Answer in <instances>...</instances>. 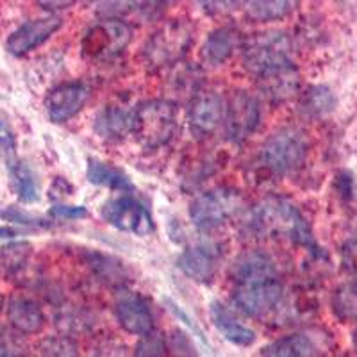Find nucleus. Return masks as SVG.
Returning a JSON list of instances; mask_svg holds the SVG:
<instances>
[{
    "mask_svg": "<svg viewBox=\"0 0 357 357\" xmlns=\"http://www.w3.org/2000/svg\"><path fill=\"white\" fill-rule=\"evenodd\" d=\"M172 345H174V352L177 357H197L195 349H193L191 341L186 337V334L174 333Z\"/></svg>",
    "mask_w": 357,
    "mask_h": 357,
    "instance_id": "nucleus-35",
    "label": "nucleus"
},
{
    "mask_svg": "<svg viewBox=\"0 0 357 357\" xmlns=\"http://www.w3.org/2000/svg\"><path fill=\"white\" fill-rule=\"evenodd\" d=\"M63 25V20L57 15H49V17L34 18L11 33V36L6 41V50L13 56L22 57L25 54L33 52L40 45L49 40L56 31H59Z\"/></svg>",
    "mask_w": 357,
    "mask_h": 357,
    "instance_id": "nucleus-13",
    "label": "nucleus"
},
{
    "mask_svg": "<svg viewBox=\"0 0 357 357\" xmlns=\"http://www.w3.org/2000/svg\"><path fill=\"white\" fill-rule=\"evenodd\" d=\"M309 152V139L296 127H280L268 136L261 146L259 161L270 174L288 175L304 165Z\"/></svg>",
    "mask_w": 357,
    "mask_h": 357,
    "instance_id": "nucleus-4",
    "label": "nucleus"
},
{
    "mask_svg": "<svg viewBox=\"0 0 357 357\" xmlns=\"http://www.w3.org/2000/svg\"><path fill=\"white\" fill-rule=\"evenodd\" d=\"M295 2L288 0H272V2H247L245 11L254 22H275L282 20L293 11Z\"/></svg>",
    "mask_w": 357,
    "mask_h": 357,
    "instance_id": "nucleus-26",
    "label": "nucleus"
},
{
    "mask_svg": "<svg viewBox=\"0 0 357 357\" xmlns=\"http://www.w3.org/2000/svg\"><path fill=\"white\" fill-rule=\"evenodd\" d=\"M231 277L234 279L236 286L256 282V280L279 279L275 261L261 250L243 252L232 264Z\"/></svg>",
    "mask_w": 357,
    "mask_h": 357,
    "instance_id": "nucleus-16",
    "label": "nucleus"
},
{
    "mask_svg": "<svg viewBox=\"0 0 357 357\" xmlns=\"http://www.w3.org/2000/svg\"><path fill=\"white\" fill-rule=\"evenodd\" d=\"M341 264L350 275L357 277V240H349L341 248Z\"/></svg>",
    "mask_w": 357,
    "mask_h": 357,
    "instance_id": "nucleus-33",
    "label": "nucleus"
},
{
    "mask_svg": "<svg viewBox=\"0 0 357 357\" xmlns=\"http://www.w3.org/2000/svg\"><path fill=\"white\" fill-rule=\"evenodd\" d=\"M0 146L8 154L15 152V149H17V136H15V130L11 129V123L8 122L4 114H0Z\"/></svg>",
    "mask_w": 357,
    "mask_h": 357,
    "instance_id": "nucleus-34",
    "label": "nucleus"
},
{
    "mask_svg": "<svg viewBox=\"0 0 357 357\" xmlns=\"http://www.w3.org/2000/svg\"><path fill=\"white\" fill-rule=\"evenodd\" d=\"M261 122L259 102L247 91H236L225 104V134L231 142H245L250 138Z\"/></svg>",
    "mask_w": 357,
    "mask_h": 357,
    "instance_id": "nucleus-9",
    "label": "nucleus"
},
{
    "mask_svg": "<svg viewBox=\"0 0 357 357\" xmlns=\"http://www.w3.org/2000/svg\"><path fill=\"white\" fill-rule=\"evenodd\" d=\"M49 215L56 220H82L89 215L84 206H68V204H56L49 209Z\"/></svg>",
    "mask_w": 357,
    "mask_h": 357,
    "instance_id": "nucleus-30",
    "label": "nucleus"
},
{
    "mask_svg": "<svg viewBox=\"0 0 357 357\" xmlns=\"http://www.w3.org/2000/svg\"><path fill=\"white\" fill-rule=\"evenodd\" d=\"M250 227L261 236L286 238L293 243L314 247L311 229L298 211V207L280 197H270L254 207Z\"/></svg>",
    "mask_w": 357,
    "mask_h": 357,
    "instance_id": "nucleus-1",
    "label": "nucleus"
},
{
    "mask_svg": "<svg viewBox=\"0 0 357 357\" xmlns=\"http://www.w3.org/2000/svg\"><path fill=\"white\" fill-rule=\"evenodd\" d=\"M193 43V31L183 22H168L145 43L143 56L151 66H167L177 63Z\"/></svg>",
    "mask_w": 357,
    "mask_h": 357,
    "instance_id": "nucleus-6",
    "label": "nucleus"
},
{
    "mask_svg": "<svg viewBox=\"0 0 357 357\" xmlns=\"http://www.w3.org/2000/svg\"><path fill=\"white\" fill-rule=\"evenodd\" d=\"M168 345L162 334L151 333L143 336L134 349V357H167Z\"/></svg>",
    "mask_w": 357,
    "mask_h": 357,
    "instance_id": "nucleus-28",
    "label": "nucleus"
},
{
    "mask_svg": "<svg viewBox=\"0 0 357 357\" xmlns=\"http://www.w3.org/2000/svg\"><path fill=\"white\" fill-rule=\"evenodd\" d=\"M243 63L257 79L295 68L291 38L284 31L252 34L243 43Z\"/></svg>",
    "mask_w": 357,
    "mask_h": 357,
    "instance_id": "nucleus-2",
    "label": "nucleus"
},
{
    "mask_svg": "<svg viewBox=\"0 0 357 357\" xmlns=\"http://www.w3.org/2000/svg\"><path fill=\"white\" fill-rule=\"evenodd\" d=\"M95 132L109 142H120L132 134V111H126L118 106L102 109L95 118Z\"/></svg>",
    "mask_w": 357,
    "mask_h": 357,
    "instance_id": "nucleus-20",
    "label": "nucleus"
},
{
    "mask_svg": "<svg viewBox=\"0 0 357 357\" xmlns=\"http://www.w3.org/2000/svg\"><path fill=\"white\" fill-rule=\"evenodd\" d=\"M0 357H20V347L6 333H0Z\"/></svg>",
    "mask_w": 357,
    "mask_h": 357,
    "instance_id": "nucleus-36",
    "label": "nucleus"
},
{
    "mask_svg": "<svg viewBox=\"0 0 357 357\" xmlns=\"http://www.w3.org/2000/svg\"><path fill=\"white\" fill-rule=\"evenodd\" d=\"M134 6L138 4L136 2H104V4H98V13L104 17V20H118V17L132 11Z\"/></svg>",
    "mask_w": 357,
    "mask_h": 357,
    "instance_id": "nucleus-32",
    "label": "nucleus"
},
{
    "mask_svg": "<svg viewBox=\"0 0 357 357\" xmlns=\"http://www.w3.org/2000/svg\"><path fill=\"white\" fill-rule=\"evenodd\" d=\"M43 9H66L73 6V2H40Z\"/></svg>",
    "mask_w": 357,
    "mask_h": 357,
    "instance_id": "nucleus-39",
    "label": "nucleus"
},
{
    "mask_svg": "<svg viewBox=\"0 0 357 357\" xmlns=\"http://www.w3.org/2000/svg\"><path fill=\"white\" fill-rule=\"evenodd\" d=\"M354 347H356V350H357V329L354 331Z\"/></svg>",
    "mask_w": 357,
    "mask_h": 357,
    "instance_id": "nucleus-42",
    "label": "nucleus"
},
{
    "mask_svg": "<svg viewBox=\"0 0 357 357\" xmlns=\"http://www.w3.org/2000/svg\"><path fill=\"white\" fill-rule=\"evenodd\" d=\"M333 311L341 321H357V282L341 284L334 291Z\"/></svg>",
    "mask_w": 357,
    "mask_h": 357,
    "instance_id": "nucleus-27",
    "label": "nucleus"
},
{
    "mask_svg": "<svg viewBox=\"0 0 357 357\" xmlns=\"http://www.w3.org/2000/svg\"><path fill=\"white\" fill-rule=\"evenodd\" d=\"M22 231L17 227H9V225H0V240H9V238H17Z\"/></svg>",
    "mask_w": 357,
    "mask_h": 357,
    "instance_id": "nucleus-38",
    "label": "nucleus"
},
{
    "mask_svg": "<svg viewBox=\"0 0 357 357\" xmlns=\"http://www.w3.org/2000/svg\"><path fill=\"white\" fill-rule=\"evenodd\" d=\"M317 345L307 334H289L264 347L263 357H314Z\"/></svg>",
    "mask_w": 357,
    "mask_h": 357,
    "instance_id": "nucleus-22",
    "label": "nucleus"
},
{
    "mask_svg": "<svg viewBox=\"0 0 357 357\" xmlns=\"http://www.w3.org/2000/svg\"><path fill=\"white\" fill-rule=\"evenodd\" d=\"M0 218L8 220V222L20 223V225H29V227H49V223L45 222L43 218L29 215V213L22 211V209L13 206L2 207V209H0Z\"/></svg>",
    "mask_w": 357,
    "mask_h": 357,
    "instance_id": "nucleus-29",
    "label": "nucleus"
},
{
    "mask_svg": "<svg viewBox=\"0 0 357 357\" xmlns=\"http://www.w3.org/2000/svg\"><path fill=\"white\" fill-rule=\"evenodd\" d=\"M9 170H11L13 188L17 191L20 202H38V199H40V188H38L36 175H34L33 168L24 161H13Z\"/></svg>",
    "mask_w": 357,
    "mask_h": 357,
    "instance_id": "nucleus-24",
    "label": "nucleus"
},
{
    "mask_svg": "<svg viewBox=\"0 0 357 357\" xmlns=\"http://www.w3.org/2000/svg\"><path fill=\"white\" fill-rule=\"evenodd\" d=\"M243 199L232 188H216L206 191L193 200L190 207V218L200 231H211L240 211Z\"/></svg>",
    "mask_w": 357,
    "mask_h": 357,
    "instance_id": "nucleus-5",
    "label": "nucleus"
},
{
    "mask_svg": "<svg viewBox=\"0 0 357 357\" xmlns=\"http://www.w3.org/2000/svg\"><path fill=\"white\" fill-rule=\"evenodd\" d=\"M2 309H4V296L0 293V312H2Z\"/></svg>",
    "mask_w": 357,
    "mask_h": 357,
    "instance_id": "nucleus-40",
    "label": "nucleus"
},
{
    "mask_svg": "<svg viewBox=\"0 0 357 357\" xmlns=\"http://www.w3.org/2000/svg\"><path fill=\"white\" fill-rule=\"evenodd\" d=\"M114 317L120 327L134 336L154 333V312L139 293H120L114 302Z\"/></svg>",
    "mask_w": 357,
    "mask_h": 357,
    "instance_id": "nucleus-12",
    "label": "nucleus"
},
{
    "mask_svg": "<svg viewBox=\"0 0 357 357\" xmlns=\"http://www.w3.org/2000/svg\"><path fill=\"white\" fill-rule=\"evenodd\" d=\"M241 45V34L234 27L215 29L202 45V61L209 66H220L227 61Z\"/></svg>",
    "mask_w": 357,
    "mask_h": 357,
    "instance_id": "nucleus-18",
    "label": "nucleus"
},
{
    "mask_svg": "<svg viewBox=\"0 0 357 357\" xmlns=\"http://www.w3.org/2000/svg\"><path fill=\"white\" fill-rule=\"evenodd\" d=\"M86 177L95 186L107 188V190L120 191V193H130V191H134L132 181H130L126 172H122L120 168L111 165V162L100 161V159H88Z\"/></svg>",
    "mask_w": 357,
    "mask_h": 357,
    "instance_id": "nucleus-21",
    "label": "nucleus"
},
{
    "mask_svg": "<svg viewBox=\"0 0 357 357\" xmlns=\"http://www.w3.org/2000/svg\"><path fill=\"white\" fill-rule=\"evenodd\" d=\"M282 301V284L279 279L256 280L236 286L232 304L241 314L250 318L266 317Z\"/></svg>",
    "mask_w": 357,
    "mask_h": 357,
    "instance_id": "nucleus-8",
    "label": "nucleus"
},
{
    "mask_svg": "<svg viewBox=\"0 0 357 357\" xmlns=\"http://www.w3.org/2000/svg\"><path fill=\"white\" fill-rule=\"evenodd\" d=\"M352 227H354V234H356V240H357V218L354 220V223H352Z\"/></svg>",
    "mask_w": 357,
    "mask_h": 357,
    "instance_id": "nucleus-41",
    "label": "nucleus"
},
{
    "mask_svg": "<svg viewBox=\"0 0 357 357\" xmlns=\"http://www.w3.org/2000/svg\"><path fill=\"white\" fill-rule=\"evenodd\" d=\"M225 102L213 91H202L190 104V130L195 138H207L223 123Z\"/></svg>",
    "mask_w": 357,
    "mask_h": 357,
    "instance_id": "nucleus-14",
    "label": "nucleus"
},
{
    "mask_svg": "<svg viewBox=\"0 0 357 357\" xmlns=\"http://www.w3.org/2000/svg\"><path fill=\"white\" fill-rule=\"evenodd\" d=\"M31 357H79V345L70 336H47L34 345Z\"/></svg>",
    "mask_w": 357,
    "mask_h": 357,
    "instance_id": "nucleus-25",
    "label": "nucleus"
},
{
    "mask_svg": "<svg viewBox=\"0 0 357 357\" xmlns=\"http://www.w3.org/2000/svg\"><path fill=\"white\" fill-rule=\"evenodd\" d=\"M8 320L20 334H36L43 329L45 314L40 305L25 296H13L8 304Z\"/></svg>",
    "mask_w": 357,
    "mask_h": 357,
    "instance_id": "nucleus-19",
    "label": "nucleus"
},
{
    "mask_svg": "<svg viewBox=\"0 0 357 357\" xmlns=\"http://www.w3.org/2000/svg\"><path fill=\"white\" fill-rule=\"evenodd\" d=\"M165 305H167L168 311H170L172 314H174V317L177 318L178 321H183V324L186 325V327H190L191 333L195 334V336H199L200 340L204 341V343H207V340H206V337H204L202 331H200V327H199V325H197V321L193 320V318H191V317H188V312L184 311V309L181 307V305L177 304V302L172 301V298H168V296H167V298H165Z\"/></svg>",
    "mask_w": 357,
    "mask_h": 357,
    "instance_id": "nucleus-31",
    "label": "nucleus"
},
{
    "mask_svg": "<svg viewBox=\"0 0 357 357\" xmlns=\"http://www.w3.org/2000/svg\"><path fill=\"white\" fill-rule=\"evenodd\" d=\"M89 98V86L82 81L61 82L54 86L45 97V109L50 122L65 123L73 118Z\"/></svg>",
    "mask_w": 357,
    "mask_h": 357,
    "instance_id": "nucleus-10",
    "label": "nucleus"
},
{
    "mask_svg": "<svg viewBox=\"0 0 357 357\" xmlns=\"http://www.w3.org/2000/svg\"><path fill=\"white\" fill-rule=\"evenodd\" d=\"M177 132V107L168 100H145L132 109V136L146 151L167 145Z\"/></svg>",
    "mask_w": 357,
    "mask_h": 357,
    "instance_id": "nucleus-3",
    "label": "nucleus"
},
{
    "mask_svg": "<svg viewBox=\"0 0 357 357\" xmlns=\"http://www.w3.org/2000/svg\"><path fill=\"white\" fill-rule=\"evenodd\" d=\"M220 266V252L213 245H193L177 257V268L188 279L199 284H209Z\"/></svg>",
    "mask_w": 357,
    "mask_h": 357,
    "instance_id": "nucleus-15",
    "label": "nucleus"
},
{
    "mask_svg": "<svg viewBox=\"0 0 357 357\" xmlns=\"http://www.w3.org/2000/svg\"><path fill=\"white\" fill-rule=\"evenodd\" d=\"M132 36V29L122 20H102L84 36V52L95 57L114 56L122 52Z\"/></svg>",
    "mask_w": 357,
    "mask_h": 357,
    "instance_id": "nucleus-11",
    "label": "nucleus"
},
{
    "mask_svg": "<svg viewBox=\"0 0 357 357\" xmlns=\"http://www.w3.org/2000/svg\"><path fill=\"white\" fill-rule=\"evenodd\" d=\"M337 183L341 184L340 186L341 195L345 197V199H350V197H352V177L347 174H341L340 178H337Z\"/></svg>",
    "mask_w": 357,
    "mask_h": 357,
    "instance_id": "nucleus-37",
    "label": "nucleus"
},
{
    "mask_svg": "<svg viewBox=\"0 0 357 357\" xmlns=\"http://www.w3.org/2000/svg\"><path fill=\"white\" fill-rule=\"evenodd\" d=\"M104 222L123 232L136 236H146L154 231V220L145 204L130 195H120L107 200L100 209Z\"/></svg>",
    "mask_w": 357,
    "mask_h": 357,
    "instance_id": "nucleus-7",
    "label": "nucleus"
},
{
    "mask_svg": "<svg viewBox=\"0 0 357 357\" xmlns=\"http://www.w3.org/2000/svg\"><path fill=\"white\" fill-rule=\"evenodd\" d=\"M334 106H336V97L327 86H309L301 97V111L305 116H325L334 109Z\"/></svg>",
    "mask_w": 357,
    "mask_h": 357,
    "instance_id": "nucleus-23",
    "label": "nucleus"
},
{
    "mask_svg": "<svg viewBox=\"0 0 357 357\" xmlns=\"http://www.w3.org/2000/svg\"><path fill=\"white\" fill-rule=\"evenodd\" d=\"M209 317H211L213 325L218 329V333L229 343H234V345L240 347H250L256 341V333L250 327L241 324L234 317V312H231V309L225 307L222 302H211V305H209Z\"/></svg>",
    "mask_w": 357,
    "mask_h": 357,
    "instance_id": "nucleus-17",
    "label": "nucleus"
}]
</instances>
